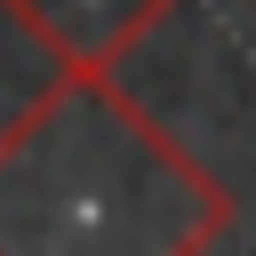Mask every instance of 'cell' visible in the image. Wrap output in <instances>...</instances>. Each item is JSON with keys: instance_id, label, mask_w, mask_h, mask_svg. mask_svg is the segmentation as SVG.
Wrapping results in <instances>:
<instances>
[{"instance_id": "1", "label": "cell", "mask_w": 256, "mask_h": 256, "mask_svg": "<svg viewBox=\"0 0 256 256\" xmlns=\"http://www.w3.org/2000/svg\"><path fill=\"white\" fill-rule=\"evenodd\" d=\"M232 192L112 80L56 72L0 128V256H200Z\"/></svg>"}, {"instance_id": "2", "label": "cell", "mask_w": 256, "mask_h": 256, "mask_svg": "<svg viewBox=\"0 0 256 256\" xmlns=\"http://www.w3.org/2000/svg\"><path fill=\"white\" fill-rule=\"evenodd\" d=\"M184 0H0V16L56 72H120V56Z\"/></svg>"}]
</instances>
